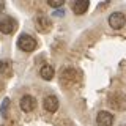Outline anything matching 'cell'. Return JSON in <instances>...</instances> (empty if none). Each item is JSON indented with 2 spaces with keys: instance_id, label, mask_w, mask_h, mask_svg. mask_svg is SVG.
I'll use <instances>...</instances> for the list:
<instances>
[{
  "instance_id": "obj_16",
  "label": "cell",
  "mask_w": 126,
  "mask_h": 126,
  "mask_svg": "<svg viewBox=\"0 0 126 126\" xmlns=\"http://www.w3.org/2000/svg\"><path fill=\"white\" fill-rule=\"evenodd\" d=\"M3 10H5V2H0V14L3 13Z\"/></svg>"
},
{
  "instance_id": "obj_2",
  "label": "cell",
  "mask_w": 126,
  "mask_h": 126,
  "mask_svg": "<svg viewBox=\"0 0 126 126\" xmlns=\"http://www.w3.org/2000/svg\"><path fill=\"white\" fill-rule=\"evenodd\" d=\"M107 104L113 110H125L126 109V94L120 93V92L110 93L107 98Z\"/></svg>"
},
{
  "instance_id": "obj_11",
  "label": "cell",
  "mask_w": 126,
  "mask_h": 126,
  "mask_svg": "<svg viewBox=\"0 0 126 126\" xmlns=\"http://www.w3.org/2000/svg\"><path fill=\"white\" fill-rule=\"evenodd\" d=\"M39 74H41V77L44 79V80H50V79L54 77V68L50 65H44L39 69Z\"/></svg>"
},
{
  "instance_id": "obj_14",
  "label": "cell",
  "mask_w": 126,
  "mask_h": 126,
  "mask_svg": "<svg viewBox=\"0 0 126 126\" xmlns=\"http://www.w3.org/2000/svg\"><path fill=\"white\" fill-rule=\"evenodd\" d=\"M5 68H6V63H5V62H2V60H0V74H2V73H3V71H5Z\"/></svg>"
},
{
  "instance_id": "obj_9",
  "label": "cell",
  "mask_w": 126,
  "mask_h": 126,
  "mask_svg": "<svg viewBox=\"0 0 126 126\" xmlns=\"http://www.w3.org/2000/svg\"><path fill=\"white\" fill-rule=\"evenodd\" d=\"M96 123L98 126H110L113 123V115L107 110H101L96 117Z\"/></svg>"
},
{
  "instance_id": "obj_7",
  "label": "cell",
  "mask_w": 126,
  "mask_h": 126,
  "mask_svg": "<svg viewBox=\"0 0 126 126\" xmlns=\"http://www.w3.org/2000/svg\"><path fill=\"white\" fill-rule=\"evenodd\" d=\"M21 109L24 112H32L35 107H36V99H35L32 94H25V96L21 98V102H19Z\"/></svg>"
},
{
  "instance_id": "obj_5",
  "label": "cell",
  "mask_w": 126,
  "mask_h": 126,
  "mask_svg": "<svg viewBox=\"0 0 126 126\" xmlns=\"http://www.w3.org/2000/svg\"><path fill=\"white\" fill-rule=\"evenodd\" d=\"M35 25H36L38 32L47 33V32L52 29V21H50L47 16H44V14H38L36 17H35Z\"/></svg>"
},
{
  "instance_id": "obj_3",
  "label": "cell",
  "mask_w": 126,
  "mask_h": 126,
  "mask_svg": "<svg viewBox=\"0 0 126 126\" xmlns=\"http://www.w3.org/2000/svg\"><path fill=\"white\" fill-rule=\"evenodd\" d=\"M17 46L24 52H32V50L36 49V41H35L33 36H30V35H27V33H22L17 39Z\"/></svg>"
},
{
  "instance_id": "obj_1",
  "label": "cell",
  "mask_w": 126,
  "mask_h": 126,
  "mask_svg": "<svg viewBox=\"0 0 126 126\" xmlns=\"http://www.w3.org/2000/svg\"><path fill=\"white\" fill-rule=\"evenodd\" d=\"M60 80L65 87H76L80 82V73L74 68H65L60 73Z\"/></svg>"
},
{
  "instance_id": "obj_13",
  "label": "cell",
  "mask_w": 126,
  "mask_h": 126,
  "mask_svg": "<svg viewBox=\"0 0 126 126\" xmlns=\"http://www.w3.org/2000/svg\"><path fill=\"white\" fill-rule=\"evenodd\" d=\"M47 3H49L52 8H60V6H63V3H65V2H63V0H49Z\"/></svg>"
},
{
  "instance_id": "obj_10",
  "label": "cell",
  "mask_w": 126,
  "mask_h": 126,
  "mask_svg": "<svg viewBox=\"0 0 126 126\" xmlns=\"http://www.w3.org/2000/svg\"><path fill=\"white\" fill-rule=\"evenodd\" d=\"M88 6H90L88 0H77V2L73 3V11H74V14L80 16V14H84L85 11L88 10Z\"/></svg>"
},
{
  "instance_id": "obj_15",
  "label": "cell",
  "mask_w": 126,
  "mask_h": 126,
  "mask_svg": "<svg viewBox=\"0 0 126 126\" xmlns=\"http://www.w3.org/2000/svg\"><path fill=\"white\" fill-rule=\"evenodd\" d=\"M54 14H55V16H63V14H65V11H63V10H57Z\"/></svg>"
},
{
  "instance_id": "obj_4",
  "label": "cell",
  "mask_w": 126,
  "mask_h": 126,
  "mask_svg": "<svg viewBox=\"0 0 126 126\" xmlns=\"http://www.w3.org/2000/svg\"><path fill=\"white\" fill-rule=\"evenodd\" d=\"M17 27V22L14 21L10 16H5V17H0V32L5 35H11Z\"/></svg>"
},
{
  "instance_id": "obj_6",
  "label": "cell",
  "mask_w": 126,
  "mask_h": 126,
  "mask_svg": "<svg viewBox=\"0 0 126 126\" xmlns=\"http://www.w3.org/2000/svg\"><path fill=\"white\" fill-rule=\"evenodd\" d=\"M125 24H126V17H125L123 13H120V11H115V13H112L109 16V25L112 27V29H115V30L123 29Z\"/></svg>"
},
{
  "instance_id": "obj_8",
  "label": "cell",
  "mask_w": 126,
  "mask_h": 126,
  "mask_svg": "<svg viewBox=\"0 0 126 126\" xmlns=\"http://www.w3.org/2000/svg\"><path fill=\"white\" fill-rule=\"evenodd\" d=\"M43 106H44V109L47 110V112H50V113L57 112V109H58V98L54 96V94H49V96L44 98Z\"/></svg>"
},
{
  "instance_id": "obj_12",
  "label": "cell",
  "mask_w": 126,
  "mask_h": 126,
  "mask_svg": "<svg viewBox=\"0 0 126 126\" xmlns=\"http://www.w3.org/2000/svg\"><path fill=\"white\" fill-rule=\"evenodd\" d=\"M8 107H10V99L5 98L2 101V107H0V112H2V117H8Z\"/></svg>"
},
{
  "instance_id": "obj_17",
  "label": "cell",
  "mask_w": 126,
  "mask_h": 126,
  "mask_svg": "<svg viewBox=\"0 0 126 126\" xmlns=\"http://www.w3.org/2000/svg\"><path fill=\"white\" fill-rule=\"evenodd\" d=\"M69 126H73V125H69Z\"/></svg>"
}]
</instances>
